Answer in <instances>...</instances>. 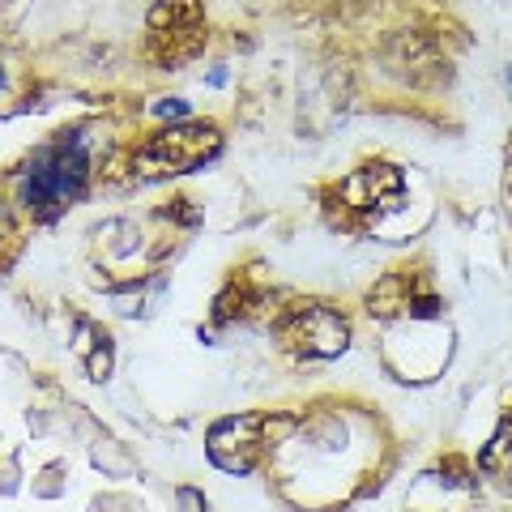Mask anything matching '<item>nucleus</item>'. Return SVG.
<instances>
[{"label":"nucleus","mask_w":512,"mask_h":512,"mask_svg":"<svg viewBox=\"0 0 512 512\" xmlns=\"http://www.w3.org/2000/svg\"><path fill=\"white\" fill-rule=\"evenodd\" d=\"M86 188V154L82 146H69V141H60V146L43 150L35 158V167L26 171V188L22 197L35 214H52L60 205H69L77 192Z\"/></svg>","instance_id":"1"},{"label":"nucleus","mask_w":512,"mask_h":512,"mask_svg":"<svg viewBox=\"0 0 512 512\" xmlns=\"http://www.w3.org/2000/svg\"><path fill=\"white\" fill-rule=\"evenodd\" d=\"M218 150V133L210 124H184V128H167V133H154L146 146L133 154V167L158 180V175H180L192 171L197 163H205Z\"/></svg>","instance_id":"2"},{"label":"nucleus","mask_w":512,"mask_h":512,"mask_svg":"<svg viewBox=\"0 0 512 512\" xmlns=\"http://www.w3.org/2000/svg\"><path fill=\"white\" fill-rule=\"evenodd\" d=\"M278 338L286 350H299V355H312V359H333L346 350V320L325 308V303H299L278 320Z\"/></svg>","instance_id":"3"},{"label":"nucleus","mask_w":512,"mask_h":512,"mask_svg":"<svg viewBox=\"0 0 512 512\" xmlns=\"http://www.w3.org/2000/svg\"><path fill=\"white\" fill-rule=\"evenodd\" d=\"M197 30H201V5L197 0H158L154 18H150V39L171 43L167 56H184L197 47Z\"/></svg>","instance_id":"4"},{"label":"nucleus","mask_w":512,"mask_h":512,"mask_svg":"<svg viewBox=\"0 0 512 512\" xmlns=\"http://www.w3.org/2000/svg\"><path fill=\"white\" fill-rule=\"evenodd\" d=\"M508 82H512V73H508Z\"/></svg>","instance_id":"5"}]
</instances>
